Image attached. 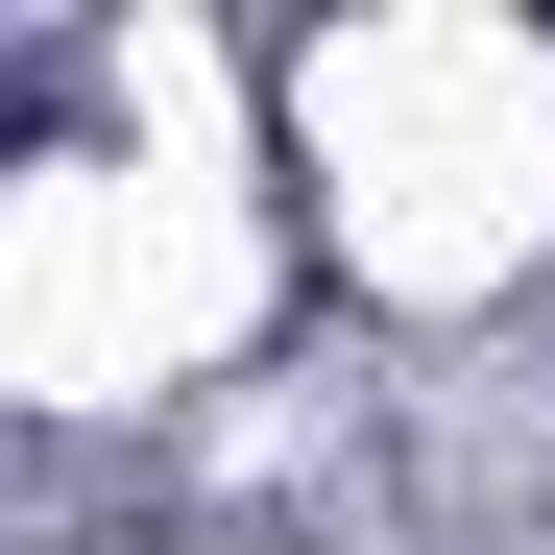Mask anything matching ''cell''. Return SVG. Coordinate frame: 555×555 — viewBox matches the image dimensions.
Instances as JSON below:
<instances>
[]
</instances>
